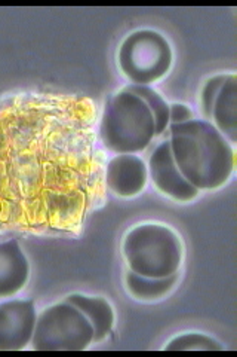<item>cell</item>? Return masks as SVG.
I'll list each match as a JSON object with an SVG mask.
<instances>
[{
	"mask_svg": "<svg viewBox=\"0 0 237 357\" xmlns=\"http://www.w3.org/2000/svg\"><path fill=\"white\" fill-rule=\"evenodd\" d=\"M175 164L197 191H215L230 181L236 165L234 146L205 119L171 124Z\"/></svg>",
	"mask_w": 237,
	"mask_h": 357,
	"instance_id": "6da1fadb",
	"label": "cell"
},
{
	"mask_svg": "<svg viewBox=\"0 0 237 357\" xmlns=\"http://www.w3.org/2000/svg\"><path fill=\"white\" fill-rule=\"evenodd\" d=\"M104 146L116 155L137 153L154 137V119L140 97L126 91L110 98L99 124Z\"/></svg>",
	"mask_w": 237,
	"mask_h": 357,
	"instance_id": "7a4b0ae2",
	"label": "cell"
},
{
	"mask_svg": "<svg viewBox=\"0 0 237 357\" xmlns=\"http://www.w3.org/2000/svg\"><path fill=\"white\" fill-rule=\"evenodd\" d=\"M123 256L132 273L156 278L169 277L181 266L183 244L169 227L142 223L126 234Z\"/></svg>",
	"mask_w": 237,
	"mask_h": 357,
	"instance_id": "3957f363",
	"label": "cell"
},
{
	"mask_svg": "<svg viewBox=\"0 0 237 357\" xmlns=\"http://www.w3.org/2000/svg\"><path fill=\"white\" fill-rule=\"evenodd\" d=\"M172 48L154 30H137L119 47L117 64L131 85L149 86L165 77L172 66Z\"/></svg>",
	"mask_w": 237,
	"mask_h": 357,
	"instance_id": "277c9868",
	"label": "cell"
},
{
	"mask_svg": "<svg viewBox=\"0 0 237 357\" xmlns=\"http://www.w3.org/2000/svg\"><path fill=\"white\" fill-rule=\"evenodd\" d=\"M92 342L91 323L74 305L64 301L38 316L30 344L38 351H82Z\"/></svg>",
	"mask_w": 237,
	"mask_h": 357,
	"instance_id": "5b68a950",
	"label": "cell"
},
{
	"mask_svg": "<svg viewBox=\"0 0 237 357\" xmlns=\"http://www.w3.org/2000/svg\"><path fill=\"white\" fill-rule=\"evenodd\" d=\"M33 301L13 299L0 303V351H18L31 342L36 325Z\"/></svg>",
	"mask_w": 237,
	"mask_h": 357,
	"instance_id": "8992f818",
	"label": "cell"
},
{
	"mask_svg": "<svg viewBox=\"0 0 237 357\" xmlns=\"http://www.w3.org/2000/svg\"><path fill=\"white\" fill-rule=\"evenodd\" d=\"M147 170H149V176L154 186L163 195L178 201V203H190L199 194L197 189L187 182V178L177 167L169 140L161 143L154 149Z\"/></svg>",
	"mask_w": 237,
	"mask_h": 357,
	"instance_id": "52a82bcc",
	"label": "cell"
},
{
	"mask_svg": "<svg viewBox=\"0 0 237 357\" xmlns=\"http://www.w3.org/2000/svg\"><path fill=\"white\" fill-rule=\"evenodd\" d=\"M149 170L137 155H116L107 165V185L119 197L138 195L147 185Z\"/></svg>",
	"mask_w": 237,
	"mask_h": 357,
	"instance_id": "ba28073f",
	"label": "cell"
},
{
	"mask_svg": "<svg viewBox=\"0 0 237 357\" xmlns=\"http://www.w3.org/2000/svg\"><path fill=\"white\" fill-rule=\"evenodd\" d=\"M27 256L15 240L0 243V299L13 298L28 282Z\"/></svg>",
	"mask_w": 237,
	"mask_h": 357,
	"instance_id": "9c48e42d",
	"label": "cell"
},
{
	"mask_svg": "<svg viewBox=\"0 0 237 357\" xmlns=\"http://www.w3.org/2000/svg\"><path fill=\"white\" fill-rule=\"evenodd\" d=\"M233 146L237 142V76L227 75L212 109V122Z\"/></svg>",
	"mask_w": 237,
	"mask_h": 357,
	"instance_id": "30bf717a",
	"label": "cell"
},
{
	"mask_svg": "<svg viewBox=\"0 0 237 357\" xmlns=\"http://www.w3.org/2000/svg\"><path fill=\"white\" fill-rule=\"evenodd\" d=\"M65 301L74 305L91 323L94 329V342H101L108 337L113 325H115V311L107 299L74 294L65 298Z\"/></svg>",
	"mask_w": 237,
	"mask_h": 357,
	"instance_id": "8fae6325",
	"label": "cell"
},
{
	"mask_svg": "<svg viewBox=\"0 0 237 357\" xmlns=\"http://www.w3.org/2000/svg\"><path fill=\"white\" fill-rule=\"evenodd\" d=\"M178 282V273L169 277H144L129 271L125 277L128 292L138 301H157L167 295Z\"/></svg>",
	"mask_w": 237,
	"mask_h": 357,
	"instance_id": "7c38bea8",
	"label": "cell"
},
{
	"mask_svg": "<svg viewBox=\"0 0 237 357\" xmlns=\"http://www.w3.org/2000/svg\"><path fill=\"white\" fill-rule=\"evenodd\" d=\"M125 89L140 97L152 112L154 119V136H159V134L166 131L169 127V105L165 102L163 97L150 86L128 85Z\"/></svg>",
	"mask_w": 237,
	"mask_h": 357,
	"instance_id": "4fadbf2b",
	"label": "cell"
},
{
	"mask_svg": "<svg viewBox=\"0 0 237 357\" xmlns=\"http://www.w3.org/2000/svg\"><path fill=\"white\" fill-rule=\"evenodd\" d=\"M166 351H221L222 345L205 333H183L165 345Z\"/></svg>",
	"mask_w": 237,
	"mask_h": 357,
	"instance_id": "5bb4252c",
	"label": "cell"
},
{
	"mask_svg": "<svg viewBox=\"0 0 237 357\" xmlns=\"http://www.w3.org/2000/svg\"><path fill=\"white\" fill-rule=\"evenodd\" d=\"M227 75H217L212 76L205 82L202 88L200 93V110L203 119L212 122V109H213V103H215V98L220 93V89L225 81Z\"/></svg>",
	"mask_w": 237,
	"mask_h": 357,
	"instance_id": "9a60e30c",
	"label": "cell"
},
{
	"mask_svg": "<svg viewBox=\"0 0 237 357\" xmlns=\"http://www.w3.org/2000/svg\"><path fill=\"white\" fill-rule=\"evenodd\" d=\"M191 119H195L193 112L186 105L174 103L169 106V122L171 124H183V122H188Z\"/></svg>",
	"mask_w": 237,
	"mask_h": 357,
	"instance_id": "2e32d148",
	"label": "cell"
}]
</instances>
